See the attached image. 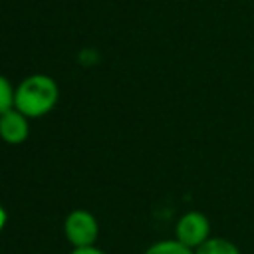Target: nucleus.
Here are the masks:
<instances>
[{
	"label": "nucleus",
	"instance_id": "6e6552de",
	"mask_svg": "<svg viewBox=\"0 0 254 254\" xmlns=\"http://www.w3.org/2000/svg\"><path fill=\"white\" fill-rule=\"evenodd\" d=\"M71 254H103V252L95 246H83V248H75Z\"/></svg>",
	"mask_w": 254,
	"mask_h": 254
},
{
	"label": "nucleus",
	"instance_id": "0eeeda50",
	"mask_svg": "<svg viewBox=\"0 0 254 254\" xmlns=\"http://www.w3.org/2000/svg\"><path fill=\"white\" fill-rule=\"evenodd\" d=\"M14 93L16 89L10 85V81L4 75H0V115L14 107Z\"/></svg>",
	"mask_w": 254,
	"mask_h": 254
},
{
	"label": "nucleus",
	"instance_id": "f257e3e1",
	"mask_svg": "<svg viewBox=\"0 0 254 254\" xmlns=\"http://www.w3.org/2000/svg\"><path fill=\"white\" fill-rule=\"evenodd\" d=\"M58 101V85L50 75L36 73L26 77L14 93V107L26 117H42Z\"/></svg>",
	"mask_w": 254,
	"mask_h": 254
},
{
	"label": "nucleus",
	"instance_id": "7ed1b4c3",
	"mask_svg": "<svg viewBox=\"0 0 254 254\" xmlns=\"http://www.w3.org/2000/svg\"><path fill=\"white\" fill-rule=\"evenodd\" d=\"M210 224L208 218L200 212H187L177 222V240L189 248H198L208 240Z\"/></svg>",
	"mask_w": 254,
	"mask_h": 254
},
{
	"label": "nucleus",
	"instance_id": "1a4fd4ad",
	"mask_svg": "<svg viewBox=\"0 0 254 254\" xmlns=\"http://www.w3.org/2000/svg\"><path fill=\"white\" fill-rule=\"evenodd\" d=\"M4 222H6V212H4V208L0 206V228L4 226Z\"/></svg>",
	"mask_w": 254,
	"mask_h": 254
},
{
	"label": "nucleus",
	"instance_id": "20e7f679",
	"mask_svg": "<svg viewBox=\"0 0 254 254\" xmlns=\"http://www.w3.org/2000/svg\"><path fill=\"white\" fill-rule=\"evenodd\" d=\"M26 119L28 117L24 113H20L16 107H12L4 115H0V137L10 145L22 143L28 137V121Z\"/></svg>",
	"mask_w": 254,
	"mask_h": 254
},
{
	"label": "nucleus",
	"instance_id": "f03ea898",
	"mask_svg": "<svg viewBox=\"0 0 254 254\" xmlns=\"http://www.w3.org/2000/svg\"><path fill=\"white\" fill-rule=\"evenodd\" d=\"M65 236L75 248L93 246L97 238V220L87 210H73L65 218Z\"/></svg>",
	"mask_w": 254,
	"mask_h": 254
},
{
	"label": "nucleus",
	"instance_id": "39448f33",
	"mask_svg": "<svg viewBox=\"0 0 254 254\" xmlns=\"http://www.w3.org/2000/svg\"><path fill=\"white\" fill-rule=\"evenodd\" d=\"M194 254H240L238 248L226 240V238H208L206 242H202Z\"/></svg>",
	"mask_w": 254,
	"mask_h": 254
},
{
	"label": "nucleus",
	"instance_id": "423d86ee",
	"mask_svg": "<svg viewBox=\"0 0 254 254\" xmlns=\"http://www.w3.org/2000/svg\"><path fill=\"white\" fill-rule=\"evenodd\" d=\"M145 254H194L192 248L185 246L179 240H161L157 244H153Z\"/></svg>",
	"mask_w": 254,
	"mask_h": 254
}]
</instances>
